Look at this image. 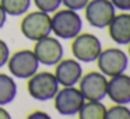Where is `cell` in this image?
<instances>
[{
	"label": "cell",
	"mask_w": 130,
	"mask_h": 119,
	"mask_svg": "<svg viewBox=\"0 0 130 119\" xmlns=\"http://www.w3.org/2000/svg\"><path fill=\"white\" fill-rule=\"evenodd\" d=\"M52 34L57 39L70 41L76 38L83 29V18L78 11L70 9H59L51 16Z\"/></svg>",
	"instance_id": "6da1fadb"
},
{
	"label": "cell",
	"mask_w": 130,
	"mask_h": 119,
	"mask_svg": "<svg viewBox=\"0 0 130 119\" xmlns=\"http://www.w3.org/2000/svg\"><path fill=\"white\" fill-rule=\"evenodd\" d=\"M21 34L28 41H38L43 37L52 34L51 27V14L43 13L41 10L31 13H25L20 23Z\"/></svg>",
	"instance_id": "7a4b0ae2"
},
{
	"label": "cell",
	"mask_w": 130,
	"mask_h": 119,
	"mask_svg": "<svg viewBox=\"0 0 130 119\" xmlns=\"http://www.w3.org/2000/svg\"><path fill=\"white\" fill-rule=\"evenodd\" d=\"M60 88L56 77L49 71H37L27 83L28 94L37 101H51Z\"/></svg>",
	"instance_id": "3957f363"
},
{
	"label": "cell",
	"mask_w": 130,
	"mask_h": 119,
	"mask_svg": "<svg viewBox=\"0 0 130 119\" xmlns=\"http://www.w3.org/2000/svg\"><path fill=\"white\" fill-rule=\"evenodd\" d=\"M71 42V53L80 63H92L102 51V43L91 32H80Z\"/></svg>",
	"instance_id": "277c9868"
},
{
	"label": "cell",
	"mask_w": 130,
	"mask_h": 119,
	"mask_svg": "<svg viewBox=\"0 0 130 119\" xmlns=\"http://www.w3.org/2000/svg\"><path fill=\"white\" fill-rule=\"evenodd\" d=\"M7 67L13 77L28 80L39 70V62L31 49H20L10 55L7 60Z\"/></svg>",
	"instance_id": "5b68a950"
},
{
	"label": "cell",
	"mask_w": 130,
	"mask_h": 119,
	"mask_svg": "<svg viewBox=\"0 0 130 119\" xmlns=\"http://www.w3.org/2000/svg\"><path fill=\"white\" fill-rule=\"evenodd\" d=\"M95 62L98 66V70L104 76L112 77L116 74L124 73L127 70L129 56L126 52L119 48H106L101 51Z\"/></svg>",
	"instance_id": "8992f818"
},
{
	"label": "cell",
	"mask_w": 130,
	"mask_h": 119,
	"mask_svg": "<svg viewBox=\"0 0 130 119\" xmlns=\"http://www.w3.org/2000/svg\"><path fill=\"white\" fill-rule=\"evenodd\" d=\"M53 102L57 113L63 116H74L84 105L85 98L78 90V87L71 85V87L59 88L56 95L53 97Z\"/></svg>",
	"instance_id": "52a82bcc"
},
{
	"label": "cell",
	"mask_w": 130,
	"mask_h": 119,
	"mask_svg": "<svg viewBox=\"0 0 130 119\" xmlns=\"http://www.w3.org/2000/svg\"><path fill=\"white\" fill-rule=\"evenodd\" d=\"M116 14L110 0H90L84 7V17L94 28H106Z\"/></svg>",
	"instance_id": "ba28073f"
},
{
	"label": "cell",
	"mask_w": 130,
	"mask_h": 119,
	"mask_svg": "<svg viewBox=\"0 0 130 119\" xmlns=\"http://www.w3.org/2000/svg\"><path fill=\"white\" fill-rule=\"evenodd\" d=\"M32 52L35 53L39 65L43 66L57 65L64 56V49H63L62 42L56 37H51V35L35 41Z\"/></svg>",
	"instance_id": "9c48e42d"
},
{
	"label": "cell",
	"mask_w": 130,
	"mask_h": 119,
	"mask_svg": "<svg viewBox=\"0 0 130 119\" xmlns=\"http://www.w3.org/2000/svg\"><path fill=\"white\" fill-rule=\"evenodd\" d=\"M108 77L101 71H88L83 74L78 81V90L85 101H104L106 98Z\"/></svg>",
	"instance_id": "30bf717a"
},
{
	"label": "cell",
	"mask_w": 130,
	"mask_h": 119,
	"mask_svg": "<svg viewBox=\"0 0 130 119\" xmlns=\"http://www.w3.org/2000/svg\"><path fill=\"white\" fill-rule=\"evenodd\" d=\"M53 74L62 87L77 85L83 76V66L77 59H62L55 65Z\"/></svg>",
	"instance_id": "8fae6325"
},
{
	"label": "cell",
	"mask_w": 130,
	"mask_h": 119,
	"mask_svg": "<svg viewBox=\"0 0 130 119\" xmlns=\"http://www.w3.org/2000/svg\"><path fill=\"white\" fill-rule=\"evenodd\" d=\"M106 97L113 104H130V76L124 73L108 77Z\"/></svg>",
	"instance_id": "7c38bea8"
},
{
	"label": "cell",
	"mask_w": 130,
	"mask_h": 119,
	"mask_svg": "<svg viewBox=\"0 0 130 119\" xmlns=\"http://www.w3.org/2000/svg\"><path fill=\"white\" fill-rule=\"evenodd\" d=\"M108 34L110 39L118 45H129L130 43V13L122 11L115 14L112 21L109 23Z\"/></svg>",
	"instance_id": "4fadbf2b"
},
{
	"label": "cell",
	"mask_w": 130,
	"mask_h": 119,
	"mask_svg": "<svg viewBox=\"0 0 130 119\" xmlns=\"http://www.w3.org/2000/svg\"><path fill=\"white\" fill-rule=\"evenodd\" d=\"M17 97V83L14 77L0 73V107L11 104Z\"/></svg>",
	"instance_id": "5bb4252c"
},
{
	"label": "cell",
	"mask_w": 130,
	"mask_h": 119,
	"mask_svg": "<svg viewBox=\"0 0 130 119\" xmlns=\"http://www.w3.org/2000/svg\"><path fill=\"white\" fill-rule=\"evenodd\" d=\"M106 107L102 101H85L78 111V119H105Z\"/></svg>",
	"instance_id": "9a60e30c"
},
{
	"label": "cell",
	"mask_w": 130,
	"mask_h": 119,
	"mask_svg": "<svg viewBox=\"0 0 130 119\" xmlns=\"http://www.w3.org/2000/svg\"><path fill=\"white\" fill-rule=\"evenodd\" d=\"M32 0H0V6L3 7L7 16L21 17L29 11Z\"/></svg>",
	"instance_id": "2e32d148"
},
{
	"label": "cell",
	"mask_w": 130,
	"mask_h": 119,
	"mask_svg": "<svg viewBox=\"0 0 130 119\" xmlns=\"http://www.w3.org/2000/svg\"><path fill=\"white\" fill-rule=\"evenodd\" d=\"M105 119H130V108L120 104H113L109 108L106 107Z\"/></svg>",
	"instance_id": "e0dca14e"
},
{
	"label": "cell",
	"mask_w": 130,
	"mask_h": 119,
	"mask_svg": "<svg viewBox=\"0 0 130 119\" xmlns=\"http://www.w3.org/2000/svg\"><path fill=\"white\" fill-rule=\"evenodd\" d=\"M32 3L35 4L37 10H41L48 14H53L56 10L60 9L62 0H32Z\"/></svg>",
	"instance_id": "ac0fdd59"
},
{
	"label": "cell",
	"mask_w": 130,
	"mask_h": 119,
	"mask_svg": "<svg viewBox=\"0 0 130 119\" xmlns=\"http://www.w3.org/2000/svg\"><path fill=\"white\" fill-rule=\"evenodd\" d=\"M88 2L90 0H62V6H64L66 9L74 10V11H80V10H84Z\"/></svg>",
	"instance_id": "d6986e66"
},
{
	"label": "cell",
	"mask_w": 130,
	"mask_h": 119,
	"mask_svg": "<svg viewBox=\"0 0 130 119\" xmlns=\"http://www.w3.org/2000/svg\"><path fill=\"white\" fill-rule=\"evenodd\" d=\"M10 48L3 39H0V69L7 65V60L10 57Z\"/></svg>",
	"instance_id": "ffe728a7"
},
{
	"label": "cell",
	"mask_w": 130,
	"mask_h": 119,
	"mask_svg": "<svg viewBox=\"0 0 130 119\" xmlns=\"http://www.w3.org/2000/svg\"><path fill=\"white\" fill-rule=\"evenodd\" d=\"M116 10L120 11H130V0H110Z\"/></svg>",
	"instance_id": "44dd1931"
},
{
	"label": "cell",
	"mask_w": 130,
	"mask_h": 119,
	"mask_svg": "<svg viewBox=\"0 0 130 119\" xmlns=\"http://www.w3.org/2000/svg\"><path fill=\"white\" fill-rule=\"evenodd\" d=\"M25 119H52V116L45 111H34V112L28 113Z\"/></svg>",
	"instance_id": "7402d4cb"
},
{
	"label": "cell",
	"mask_w": 130,
	"mask_h": 119,
	"mask_svg": "<svg viewBox=\"0 0 130 119\" xmlns=\"http://www.w3.org/2000/svg\"><path fill=\"white\" fill-rule=\"evenodd\" d=\"M6 21H7V14H6V11L3 10V7L0 6V29L6 25Z\"/></svg>",
	"instance_id": "603a6c76"
},
{
	"label": "cell",
	"mask_w": 130,
	"mask_h": 119,
	"mask_svg": "<svg viewBox=\"0 0 130 119\" xmlns=\"http://www.w3.org/2000/svg\"><path fill=\"white\" fill-rule=\"evenodd\" d=\"M0 119H13L10 112L4 107H0Z\"/></svg>",
	"instance_id": "cb8c5ba5"
},
{
	"label": "cell",
	"mask_w": 130,
	"mask_h": 119,
	"mask_svg": "<svg viewBox=\"0 0 130 119\" xmlns=\"http://www.w3.org/2000/svg\"><path fill=\"white\" fill-rule=\"evenodd\" d=\"M127 46H129V48H127V56H129V59H130V43Z\"/></svg>",
	"instance_id": "d4e9b609"
}]
</instances>
